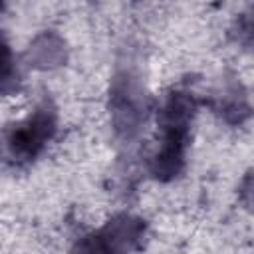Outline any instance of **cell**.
<instances>
[{"label": "cell", "instance_id": "obj_2", "mask_svg": "<svg viewBox=\"0 0 254 254\" xmlns=\"http://www.w3.org/2000/svg\"><path fill=\"white\" fill-rule=\"evenodd\" d=\"M12 75V56L6 42L0 38V79H8Z\"/></svg>", "mask_w": 254, "mask_h": 254}, {"label": "cell", "instance_id": "obj_1", "mask_svg": "<svg viewBox=\"0 0 254 254\" xmlns=\"http://www.w3.org/2000/svg\"><path fill=\"white\" fill-rule=\"evenodd\" d=\"M52 133H54V113L48 107L38 109L28 121L12 129V133L8 135V149L12 157L32 159L52 137Z\"/></svg>", "mask_w": 254, "mask_h": 254}]
</instances>
